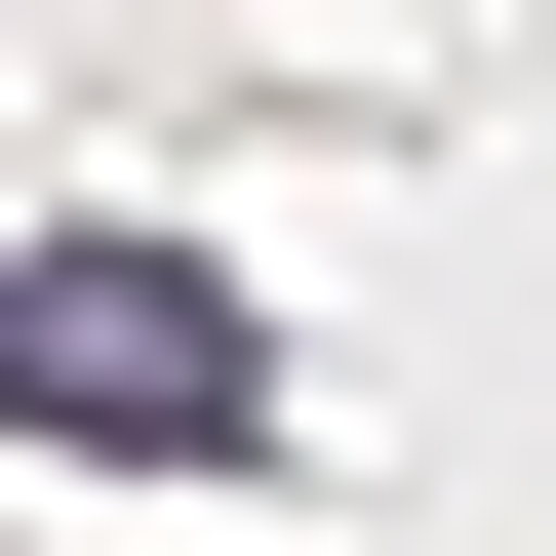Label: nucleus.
<instances>
[{
	"instance_id": "1",
	"label": "nucleus",
	"mask_w": 556,
	"mask_h": 556,
	"mask_svg": "<svg viewBox=\"0 0 556 556\" xmlns=\"http://www.w3.org/2000/svg\"><path fill=\"white\" fill-rule=\"evenodd\" d=\"M239 397H278V358H239L199 239H40V278H0V438H160V477H199Z\"/></svg>"
}]
</instances>
